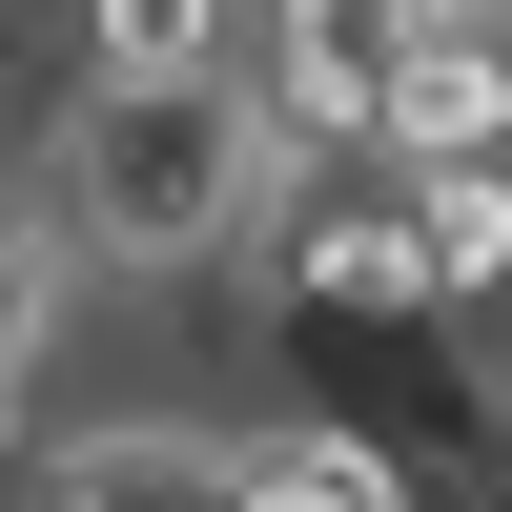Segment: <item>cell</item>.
I'll return each instance as SVG.
<instances>
[{
  "label": "cell",
  "mask_w": 512,
  "mask_h": 512,
  "mask_svg": "<svg viewBox=\"0 0 512 512\" xmlns=\"http://www.w3.org/2000/svg\"><path fill=\"white\" fill-rule=\"evenodd\" d=\"M21 472H41V431H21V369H0V492H21Z\"/></svg>",
  "instance_id": "9"
},
{
  "label": "cell",
  "mask_w": 512,
  "mask_h": 512,
  "mask_svg": "<svg viewBox=\"0 0 512 512\" xmlns=\"http://www.w3.org/2000/svg\"><path fill=\"white\" fill-rule=\"evenodd\" d=\"M390 205H410L431 308H451V328H492V308H512V144H492V164H390Z\"/></svg>",
  "instance_id": "5"
},
{
  "label": "cell",
  "mask_w": 512,
  "mask_h": 512,
  "mask_svg": "<svg viewBox=\"0 0 512 512\" xmlns=\"http://www.w3.org/2000/svg\"><path fill=\"white\" fill-rule=\"evenodd\" d=\"M246 512H431V492H410L390 451L349 431V410H287V431L246 451Z\"/></svg>",
  "instance_id": "6"
},
{
  "label": "cell",
  "mask_w": 512,
  "mask_h": 512,
  "mask_svg": "<svg viewBox=\"0 0 512 512\" xmlns=\"http://www.w3.org/2000/svg\"><path fill=\"white\" fill-rule=\"evenodd\" d=\"M246 0H82V82H226Z\"/></svg>",
  "instance_id": "7"
},
{
  "label": "cell",
  "mask_w": 512,
  "mask_h": 512,
  "mask_svg": "<svg viewBox=\"0 0 512 512\" xmlns=\"http://www.w3.org/2000/svg\"><path fill=\"white\" fill-rule=\"evenodd\" d=\"M0 205H21V185H0Z\"/></svg>",
  "instance_id": "10"
},
{
  "label": "cell",
  "mask_w": 512,
  "mask_h": 512,
  "mask_svg": "<svg viewBox=\"0 0 512 512\" xmlns=\"http://www.w3.org/2000/svg\"><path fill=\"white\" fill-rule=\"evenodd\" d=\"M287 185H308V164L267 144L246 62H226V82H82L62 144H41V205H62V246H82L103 287H205V267H246Z\"/></svg>",
  "instance_id": "1"
},
{
  "label": "cell",
  "mask_w": 512,
  "mask_h": 512,
  "mask_svg": "<svg viewBox=\"0 0 512 512\" xmlns=\"http://www.w3.org/2000/svg\"><path fill=\"white\" fill-rule=\"evenodd\" d=\"M82 287H103V267L62 246V205H0V369H41V349H62V308H82Z\"/></svg>",
  "instance_id": "8"
},
{
  "label": "cell",
  "mask_w": 512,
  "mask_h": 512,
  "mask_svg": "<svg viewBox=\"0 0 512 512\" xmlns=\"http://www.w3.org/2000/svg\"><path fill=\"white\" fill-rule=\"evenodd\" d=\"M431 41V0H246V103H267V144L308 164H369V123H390V62Z\"/></svg>",
  "instance_id": "2"
},
{
  "label": "cell",
  "mask_w": 512,
  "mask_h": 512,
  "mask_svg": "<svg viewBox=\"0 0 512 512\" xmlns=\"http://www.w3.org/2000/svg\"><path fill=\"white\" fill-rule=\"evenodd\" d=\"M246 451L267 431H205V410H103L21 472V512H246Z\"/></svg>",
  "instance_id": "3"
},
{
  "label": "cell",
  "mask_w": 512,
  "mask_h": 512,
  "mask_svg": "<svg viewBox=\"0 0 512 512\" xmlns=\"http://www.w3.org/2000/svg\"><path fill=\"white\" fill-rule=\"evenodd\" d=\"M492 144H512V0H431V41L390 62L369 164H492Z\"/></svg>",
  "instance_id": "4"
}]
</instances>
